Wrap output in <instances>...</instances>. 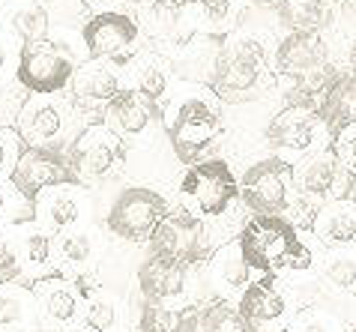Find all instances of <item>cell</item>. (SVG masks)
I'll return each mask as SVG.
<instances>
[{
	"instance_id": "obj_1",
	"label": "cell",
	"mask_w": 356,
	"mask_h": 332,
	"mask_svg": "<svg viewBox=\"0 0 356 332\" xmlns=\"http://www.w3.org/2000/svg\"><path fill=\"white\" fill-rule=\"evenodd\" d=\"M273 54L266 27L252 22L236 24V31L225 36L219 63H216L210 90L227 105H243L261 99L273 84Z\"/></svg>"
},
{
	"instance_id": "obj_2",
	"label": "cell",
	"mask_w": 356,
	"mask_h": 332,
	"mask_svg": "<svg viewBox=\"0 0 356 332\" xmlns=\"http://www.w3.org/2000/svg\"><path fill=\"white\" fill-rule=\"evenodd\" d=\"M236 240L249 267L261 276H296L314 267V255L302 242L300 228L284 216H252Z\"/></svg>"
},
{
	"instance_id": "obj_3",
	"label": "cell",
	"mask_w": 356,
	"mask_h": 332,
	"mask_svg": "<svg viewBox=\"0 0 356 332\" xmlns=\"http://www.w3.org/2000/svg\"><path fill=\"white\" fill-rule=\"evenodd\" d=\"M222 99L213 90L189 93L186 99L174 102L165 117L168 141L180 165H195L210 144L222 135Z\"/></svg>"
},
{
	"instance_id": "obj_4",
	"label": "cell",
	"mask_w": 356,
	"mask_h": 332,
	"mask_svg": "<svg viewBox=\"0 0 356 332\" xmlns=\"http://www.w3.org/2000/svg\"><path fill=\"white\" fill-rule=\"evenodd\" d=\"M296 165L284 156H264L245 165L240 177V201L252 216H284L296 204Z\"/></svg>"
},
{
	"instance_id": "obj_5",
	"label": "cell",
	"mask_w": 356,
	"mask_h": 332,
	"mask_svg": "<svg viewBox=\"0 0 356 332\" xmlns=\"http://www.w3.org/2000/svg\"><path fill=\"white\" fill-rule=\"evenodd\" d=\"M264 141L275 156H312L332 147V132L318 105H282L264 126Z\"/></svg>"
},
{
	"instance_id": "obj_6",
	"label": "cell",
	"mask_w": 356,
	"mask_h": 332,
	"mask_svg": "<svg viewBox=\"0 0 356 332\" xmlns=\"http://www.w3.org/2000/svg\"><path fill=\"white\" fill-rule=\"evenodd\" d=\"M78 72L75 54L57 39H39V42H24L18 51L15 78L24 90L36 96H57L72 84Z\"/></svg>"
},
{
	"instance_id": "obj_7",
	"label": "cell",
	"mask_w": 356,
	"mask_h": 332,
	"mask_svg": "<svg viewBox=\"0 0 356 332\" xmlns=\"http://www.w3.org/2000/svg\"><path fill=\"white\" fill-rule=\"evenodd\" d=\"M168 213H171V207L156 189H150V185H129L108 207L105 224L114 237L141 246V242L153 240L156 228L168 219Z\"/></svg>"
},
{
	"instance_id": "obj_8",
	"label": "cell",
	"mask_w": 356,
	"mask_h": 332,
	"mask_svg": "<svg viewBox=\"0 0 356 332\" xmlns=\"http://www.w3.org/2000/svg\"><path fill=\"white\" fill-rule=\"evenodd\" d=\"M180 192L195 213L207 219H222L231 204L240 201V180L225 159H201L186 168Z\"/></svg>"
},
{
	"instance_id": "obj_9",
	"label": "cell",
	"mask_w": 356,
	"mask_h": 332,
	"mask_svg": "<svg viewBox=\"0 0 356 332\" xmlns=\"http://www.w3.org/2000/svg\"><path fill=\"white\" fill-rule=\"evenodd\" d=\"M339 69L326 31H284L273 48V72L282 81H309Z\"/></svg>"
},
{
	"instance_id": "obj_10",
	"label": "cell",
	"mask_w": 356,
	"mask_h": 332,
	"mask_svg": "<svg viewBox=\"0 0 356 332\" xmlns=\"http://www.w3.org/2000/svg\"><path fill=\"white\" fill-rule=\"evenodd\" d=\"M353 185H356V174L344 168L339 156L332 153V147L305 156L296 165V194L302 201H309L314 210L330 201L353 198Z\"/></svg>"
},
{
	"instance_id": "obj_11",
	"label": "cell",
	"mask_w": 356,
	"mask_h": 332,
	"mask_svg": "<svg viewBox=\"0 0 356 332\" xmlns=\"http://www.w3.org/2000/svg\"><path fill=\"white\" fill-rule=\"evenodd\" d=\"M66 156L78 183H96L111 177L120 165H126V144L108 126L93 123L72 141Z\"/></svg>"
},
{
	"instance_id": "obj_12",
	"label": "cell",
	"mask_w": 356,
	"mask_h": 332,
	"mask_svg": "<svg viewBox=\"0 0 356 332\" xmlns=\"http://www.w3.org/2000/svg\"><path fill=\"white\" fill-rule=\"evenodd\" d=\"M78 177L69 165V156L54 147H27L9 174V185L27 201H39V194L54 185H75ZM81 185V183H78Z\"/></svg>"
},
{
	"instance_id": "obj_13",
	"label": "cell",
	"mask_w": 356,
	"mask_h": 332,
	"mask_svg": "<svg viewBox=\"0 0 356 332\" xmlns=\"http://www.w3.org/2000/svg\"><path fill=\"white\" fill-rule=\"evenodd\" d=\"M150 255L186 263V267L201 263L207 255H210L204 222L186 207L168 213V219L156 228L153 240H150Z\"/></svg>"
},
{
	"instance_id": "obj_14",
	"label": "cell",
	"mask_w": 356,
	"mask_h": 332,
	"mask_svg": "<svg viewBox=\"0 0 356 332\" xmlns=\"http://www.w3.org/2000/svg\"><path fill=\"white\" fill-rule=\"evenodd\" d=\"M69 120H72V108H69L60 96L31 93V99L18 108V135H22L31 147L60 150L57 141L66 138Z\"/></svg>"
},
{
	"instance_id": "obj_15",
	"label": "cell",
	"mask_w": 356,
	"mask_h": 332,
	"mask_svg": "<svg viewBox=\"0 0 356 332\" xmlns=\"http://www.w3.org/2000/svg\"><path fill=\"white\" fill-rule=\"evenodd\" d=\"M81 36L93 60H123L138 42V24L126 13H96L84 22Z\"/></svg>"
},
{
	"instance_id": "obj_16",
	"label": "cell",
	"mask_w": 356,
	"mask_h": 332,
	"mask_svg": "<svg viewBox=\"0 0 356 332\" xmlns=\"http://www.w3.org/2000/svg\"><path fill=\"white\" fill-rule=\"evenodd\" d=\"M33 297H36V306L45 315L48 324L72 326L84 317L87 297H84V288H78V281H69L63 276L36 279L33 281Z\"/></svg>"
},
{
	"instance_id": "obj_17",
	"label": "cell",
	"mask_w": 356,
	"mask_h": 332,
	"mask_svg": "<svg viewBox=\"0 0 356 332\" xmlns=\"http://www.w3.org/2000/svg\"><path fill=\"white\" fill-rule=\"evenodd\" d=\"M236 306L245 315V320L258 329V332H266V329H284V317H288V297L284 290L279 288V276H264L258 281H252L249 290L236 299Z\"/></svg>"
},
{
	"instance_id": "obj_18",
	"label": "cell",
	"mask_w": 356,
	"mask_h": 332,
	"mask_svg": "<svg viewBox=\"0 0 356 332\" xmlns=\"http://www.w3.org/2000/svg\"><path fill=\"white\" fill-rule=\"evenodd\" d=\"M162 117H165L162 108L147 99V96H141L138 90H120L108 102L105 126L120 135V138H144Z\"/></svg>"
},
{
	"instance_id": "obj_19",
	"label": "cell",
	"mask_w": 356,
	"mask_h": 332,
	"mask_svg": "<svg viewBox=\"0 0 356 332\" xmlns=\"http://www.w3.org/2000/svg\"><path fill=\"white\" fill-rule=\"evenodd\" d=\"M189 269L192 267H186V263L147 255L138 267V288H141L144 302L165 306L171 299H180L186 294V285H189Z\"/></svg>"
},
{
	"instance_id": "obj_20",
	"label": "cell",
	"mask_w": 356,
	"mask_h": 332,
	"mask_svg": "<svg viewBox=\"0 0 356 332\" xmlns=\"http://www.w3.org/2000/svg\"><path fill=\"white\" fill-rule=\"evenodd\" d=\"M87 216V201L81 194V185H54L39 194L36 201V219L45 224L48 231H72L78 222Z\"/></svg>"
},
{
	"instance_id": "obj_21",
	"label": "cell",
	"mask_w": 356,
	"mask_h": 332,
	"mask_svg": "<svg viewBox=\"0 0 356 332\" xmlns=\"http://www.w3.org/2000/svg\"><path fill=\"white\" fill-rule=\"evenodd\" d=\"M207 276H210V285L222 294V299H231V297L240 299L245 290H249V285L254 281L252 279L254 269L249 267V260H245V255H243L240 240L225 242V246L216 251Z\"/></svg>"
},
{
	"instance_id": "obj_22",
	"label": "cell",
	"mask_w": 356,
	"mask_h": 332,
	"mask_svg": "<svg viewBox=\"0 0 356 332\" xmlns=\"http://www.w3.org/2000/svg\"><path fill=\"white\" fill-rule=\"evenodd\" d=\"M284 31H330L335 24L341 0H270Z\"/></svg>"
},
{
	"instance_id": "obj_23",
	"label": "cell",
	"mask_w": 356,
	"mask_h": 332,
	"mask_svg": "<svg viewBox=\"0 0 356 332\" xmlns=\"http://www.w3.org/2000/svg\"><path fill=\"white\" fill-rule=\"evenodd\" d=\"M312 233L326 249L356 246V198L330 201L318 207L312 222Z\"/></svg>"
},
{
	"instance_id": "obj_24",
	"label": "cell",
	"mask_w": 356,
	"mask_h": 332,
	"mask_svg": "<svg viewBox=\"0 0 356 332\" xmlns=\"http://www.w3.org/2000/svg\"><path fill=\"white\" fill-rule=\"evenodd\" d=\"M321 117L330 126V132H341L344 126L356 123V72L353 69H339L330 84L321 93Z\"/></svg>"
},
{
	"instance_id": "obj_25",
	"label": "cell",
	"mask_w": 356,
	"mask_h": 332,
	"mask_svg": "<svg viewBox=\"0 0 356 332\" xmlns=\"http://www.w3.org/2000/svg\"><path fill=\"white\" fill-rule=\"evenodd\" d=\"M222 45H225V36L197 33L195 39H189V42L183 45V54H180V60H177V72L183 78H192V81H201L210 87L216 63H219V54H222Z\"/></svg>"
},
{
	"instance_id": "obj_26",
	"label": "cell",
	"mask_w": 356,
	"mask_h": 332,
	"mask_svg": "<svg viewBox=\"0 0 356 332\" xmlns=\"http://www.w3.org/2000/svg\"><path fill=\"white\" fill-rule=\"evenodd\" d=\"M120 75H117L111 66H96V63H87L81 69L75 72L72 78V93L75 99L81 105H108L114 99L117 93H120Z\"/></svg>"
},
{
	"instance_id": "obj_27",
	"label": "cell",
	"mask_w": 356,
	"mask_h": 332,
	"mask_svg": "<svg viewBox=\"0 0 356 332\" xmlns=\"http://www.w3.org/2000/svg\"><path fill=\"white\" fill-rule=\"evenodd\" d=\"M138 329L141 332H201V315L195 306L168 308L159 302H141L138 308Z\"/></svg>"
},
{
	"instance_id": "obj_28",
	"label": "cell",
	"mask_w": 356,
	"mask_h": 332,
	"mask_svg": "<svg viewBox=\"0 0 356 332\" xmlns=\"http://www.w3.org/2000/svg\"><path fill=\"white\" fill-rule=\"evenodd\" d=\"M321 279L335 297L356 299V246L326 249L321 260Z\"/></svg>"
},
{
	"instance_id": "obj_29",
	"label": "cell",
	"mask_w": 356,
	"mask_h": 332,
	"mask_svg": "<svg viewBox=\"0 0 356 332\" xmlns=\"http://www.w3.org/2000/svg\"><path fill=\"white\" fill-rule=\"evenodd\" d=\"M168 87H171V72H168V63L162 60V57L141 54L132 63V90H138L150 102L159 105L165 99Z\"/></svg>"
},
{
	"instance_id": "obj_30",
	"label": "cell",
	"mask_w": 356,
	"mask_h": 332,
	"mask_svg": "<svg viewBox=\"0 0 356 332\" xmlns=\"http://www.w3.org/2000/svg\"><path fill=\"white\" fill-rule=\"evenodd\" d=\"M236 18H240V0H197L195 3L197 33L227 36L240 24Z\"/></svg>"
},
{
	"instance_id": "obj_31",
	"label": "cell",
	"mask_w": 356,
	"mask_h": 332,
	"mask_svg": "<svg viewBox=\"0 0 356 332\" xmlns=\"http://www.w3.org/2000/svg\"><path fill=\"white\" fill-rule=\"evenodd\" d=\"M192 9L195 3H186V0H150V6L144 13L147 33L156 39H168V36L180 33L183 22H189Z\"/></svg>"
},
{
	"instance_id": "obj_32",
	"label": "cell",
	"mask_w": 356,
	"mask_h": 332,
	"mask_svg": "<svg viewBox=\"0 0 356 332\" xmlns=\"http://www.w3.org/2000/svg\"><path fill=\"white\" fill-rule=\"evenodd\" d=\"M33 294L0 285V332H22L33 320Z\"/></svg>"
},
{
	"instance_id": "obj_33",
	"label": "cell",
	"mask_w": 356,
	"mask_h": 332,
	"mask_svg": "<svg viewBox=\"0 0 356 332\" xmlns=\"http://www.w3.org/2000/svg\"><path fill=\"white\" fill-rule=\"evenodd\" d=\"M201 332H258L240 306H234L231 299H216L201 311Z\"/></svg>"
},
{
	"instance_id": "obj_34",
	"label": "cell",
	"mask_w": 356,
	"mask_h": 332,
	"mask_svg": "<svg viewBox=\"0 0 356 332\" xmlns=\"http://www.w3.org/2000/svg\"><path fill=\"white\" fill-rule=\"evenodd\" d=\"M9 27L13 33L24 42H39V39H48V27H51V15L42 9V3H22L13 9L9 15Z\"/></svg>"
},
{
	"instance_id": "obj_35",
	"label": "cell",
	"mask_w": 356,
	"mask_h": 332,
	"mask_svg": "<svg viewBox=\"0 0 356 332\" xmlns=\"http://www.w3.org/2000/svg\"><path fill=\"white\" fill-rule=\"evenodd\" d=\"M22 260L27 263L31 269H48L51 267V258L57 251V242L51 240V233L45 228H24L22 231Z\"/></svg>"
},
{
	"instance_id": "obj_36",
	"label": "cell",
	"mask_w": 356,
	"mask_h": 332,
	"mask_svg": "<svg viewBox=\"0 0 356 332\" xmlns=\"http://www.w3.org/2000/svg\"><path fill=\"white\" fill-rule=\"evenodd\" d=\"M81 326L84 332H117L120 329V302L111 297H90Z\"/></svg>"
},
{
	"instance_id": "obj_37",
	"label": "cell",
	"mask_w": 356,
	"mask_h": 332,
	"mask_svg": "<svg viewBox=\"0 0 356 332\" xmlns=\"http://www.w3.org/2000/svg\"><path fill=\"white\" fill-rule=\"evenodd\" d=\"M57 255H60V260L66 267L81 269L93 260L96 242L87 231H66V233H60V240H57Z\"/></svg>"
},
{
	"instance_id": "obj_38",
	"label": "cell",
	"mask_w": 356,
	"mask_h": 332,
	"mask_svg": "<svg viewBox=\"0 0 356 332\" xmlns=\"http://www.w3.org/2000/svg\"><path fill=\"white\" fill-rule=\"evenodd\" d=\"M288 332H348L341 317H335L326 308H302L300 315L291 320Z\"/></svg>"
},
{
	"instance_id": "obj_39",
	"label": "cell",
	"mask_w": 356,
	"mask_h": 332,
	"mask_svg": "<svg viewBox=\"0 0 356 332\" xmlns=\"http://www.w3.org/2000/svg\"><path fill=\"white\" fill-rule=\"evenodd\" d=\"M0 219L13 222V224H24L36 219V204L22 198L13 185H0Z\"/></svg>"
},
{
	"instance_id": "obj_40",
	"label": "cell",
	"mask_w": 356,
	"mask_h": 332,
	"mask_svg": "<svg viewBox=\"0 0 356 332\" xmlns=\"http://www.w3.org/2000/svg\"><path fill=\"white\" fill-rule=\"evenodd\" d=\"M22 249L15 246L6 233H0V285H13V281L22 276Z\"/></svg>"
},
{
	"instance_id": "obj_41",
	"label": "cell",
	"mask_w": 356,
	"mask_h": 332,
	"mask_svg": "<svg viewBox=\"0 0 356 332\" xmlns=\"http://www.w3.org/2000/svg\"><path fill=\"white\" fill-rule=\"evenodd\" d=\"M18 141H22V135L6 129V126H0V177H3V174H13L18 159H22Z\"/></svg>"
},
{
	"instance_id": "obj_42",
	"label": "cell",
	"mask_w": 356,
	"mask_h": 332,
	"mask_svg": "<svg viewBox=\"0 0 356 332\" xmlns=\"http://www.w3.org/2000/svg\"><path fill=\"white\" fill-rule=\"evenodd\" d=\"M344 60H348V69L356 72V31L348 36V42H344Z\"/></svg>"
},
{
	"instance_id": "obj_43",
	"label": "cell",
	"mask_w": 356,
	"mask_h": 332,
	"mask_svg": "<svg viewBox=\"0 0 356 332\" xmlns=\"http://www.w3.org/2000/svg\"><path fill=\"white\" fill-rule=\"evenodd\" d=\"M6 60H9V51H6V45L0 42V72L6 69Z\"/></svg>"
},
{
	"instance_id": "obj_44",
	"label": "cell",
	"mask_w": 356,
	"mask_h": 332,
	"mask_svg": "<svg viewBox=\"0 0 356 332\" xmlns=\"http://www.w3.org/2000/svg\"><path fill=\"white\" fill-rule=\"evenodd\" d=\"M341 6L348 15H356V0H341Z\"/></svg>"
},
{
	"instance_id": "obj_45",
	"label": "cell",
	"mask_w": 356,
	"mask_h": 332,
	"mask_svg": "<svg viewBox=\"0 0 356 332\" xmlns=\"http://www.w3.org/2000/svg\"><path fill=\"white\" fill-rule=\"evenodd\" d=\"M81 3H90V6H99V3H114V0H81Z\"/></svg>"
},
{
	"instance_id": "obj_46",
	"label": "cell",
	"mask_w": 356,
	"mask_h": 332,
	"mask_svg": "<svg viewBox=\"0 0 356 332\" xmlns=\"http://www.w3.org/2000/svg\"><path fill=\"white\" fill-rule=\"evenodd\" d=\"M266 332H288V329H266Z\"/></svg>"
},
{
	"instance_id": "obj_47",
	"label": "cell",
	"mask_w": 356,
	"mask_h": 332,
	"mask_svg": "<svg viewBox=\"0 0 356 332\" xmlns=\"http://www.w3.org/2000/svg\"><path fill=\"white\" fill-rule=\"evenodd\" d=\"M186 3H197V0H186Z\"/></svg>"
},
{
	"instance_id": "obj_48",
	"label": "cell",
	"mask_w": 356,
	"mask_h": 332,
	"mask_svg": "<svg viewBox=\"0 0 356 332\" xmlns=\"http://www.w3.org/2000/svg\"><path fill=\"white\" fill-rule=\"evenodd\" d=\"M353 198H356V185H353Z\"/></svg>"
},
{
	"instance_id": "obj_49",
	"label": "cell",
	"mask_w": 356,
	"mask_h": 332,
	"mask_svg": "<svg viewBox=\"0 0 356 332\" xmlns=\"http://www.w3.org/2000/svg\"><path fill=\"white\" fill-rule=\"evenodd\" d=\"M350 332H356V326H353V329H350Z\"/></svg>"
}]
</instances>
